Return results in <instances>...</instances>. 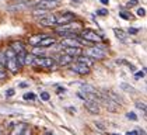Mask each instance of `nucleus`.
I'll list each match as a JSON object with an SVG mask.
<instances>
[{
	"mask_svg": "<svg viewBox=\"0 0 147 135\" xmlns=\"http://www.w3.org/2000/svg\"><path fill=\"white\" fill-rule=\"evenodd\" d=\"M79 30H81L80 22H69V24H65V25H59L55 30V33L62 35L63 38H67V37H77Z\"/></svg>",
	"mask_w": 147,
	"mask_h": 135,
	"instance_id": "nucleus-1",
	"label": "nucleus"
},
{
	"mask_svg": "<svg viewBox=\"0 0 147 135\" xmlns=\"http://www.w3.org/2000/svg\"><path fill=\"white\" fill-rule=\"evenodd\" d=\"M4 66H7V69L11 72V73H17L20 69H21V65H20V62H18V59H17V55L13 52L10 48H7L6 51H4Z\"/></svg>",
	"mask_w": 147,
	"mask_h": 135,
	"instance_id": "nucleus-2",
	"label": "nucleus"
},
{
	"mask_svg": "<svg viewBox=\"0 0 147 135\" xmlns=\"http://www.w3.org/2000/svg\"><path fill=\"white\" fill-rule=\"evenodd\" d=\"M32 65L45 68V69H53L56 66V61L53 58H48V56H35Z\"/></svg>",
	"mask_w": 147,
	"mask_h": 135,
	"instance_id": "nucleus-3",
	"label": "nucleus"
},
{
	"mask_svg": "<svg viewBox=\"0 0 147 135\" xmlns=\"http://www.w3.org/2000/svg\"><path fill=\"white\" fill-rule=\"evenodd\" d=\"M83 55L88 56V58H91L92 61H101V59H104L105 56H107V54H105V51L102 49V48H100V46H90V48H87L86 51H84V54Z\"/></svg>",
	"mask_w": 147,
	"mask_h": 135,
	"instance_id": "nucleus-4",
	"label": "nucleus"
},
{
	"mask_svg": "<svg viewBox=\"0 0 147 135\" xmlns=\"http://www.w3.org/2000/svg\"><path fill=\"white\" fill-rule=\"evenodd\" d=\"M60 6V1L59 0H39L34 3V9H39V10H53V9H57Z\"/></svg>",
	"mask_w": 147,
	"mask_h": 135,
	"instance_id": "nucleus-5",
	"label": "nucleus"
},
{
	"mask_svg": "<svg viewBox=\"0 0 147 135\" xmlns=\"http://www.w3.org/2000/svg\"><path fill=\"white\" fill-rule=\"evenodd\" d=\"M80 37H81L83 40H86L87 42H101L102 41L101 35H98L95 31L88 30V28H87V30H83L81 34H80Z\"/></svg>",
	"mask_w": 147,
	"mask_h": 135,
	"instance_id": "nucleus-6",
	"label": "nucleus"
},
{
	"mask_svg": "<svg viewBox=\"0 0 147 135\" xmlns=\"http://www.w3.org/2000/svg\"><path fill=\"white\" fill-rule=\"evenodd\" d=\"M73 20H74V14L69 13V11H65L60 16H56V25H65V24L71 22Z\"/></svg>",
	"mask_w": 147,
	"mask_h": 135,
	"instance_id": "nucleus-7",
	"label": "nucleus"
},
{
	"mask_svg": "<svg viewBox=\"0 0 147 135\" xmlns=\"http://www.w3.org/2000/svg\"><path fill=\"white\" fill-rule=\"evenodd\" d=\"M70 70L79 73V75H88L90 73V66L87 65H83V63H79V62H73L70 65Z\"/></svg>",
	"mask_w": 147,
	"mask_h": 135,
	"instance_id": "nucleus-8",
	"label": "nucleus"
},
{
	"mask_svg": "<svg viewBox=\"0 0 147 135\" xmlns=\"http://www.w3.org/2000/svg\"><path fill=\"white\" fill-rule=\"evenodd\" d=\"M38 22L44 27H52V25H56V14H46L44 17H41Z\"/></svg>",
	"mask_w": 147,
	"mask_h": 135,
	"instance_id": "nucleus-9",
	"label": "nucleus"
},
{
	"mask_svg": "<svg viewBox=\"0 0 147 135\" xmlns=\"http://www.w3.org/2000/svg\"><path fill=\"white\" fill-rule=\"evenodd\" d=\"M62 54L71 56V58H77L83 54V49H81V46H65Z\"/></svg>",
	"mask_w": 147,
	"mask_h": 135,
	"instance_id": "nucleus-10",
	"label": "nucleus"
},
{
	"mask_svg": "<svg viewBox=\"0 0 147 135\" xmlns=\"http://www.w3.org/2000/svg\"><path fill=\"white\" fill-rule=\"evenodd\" d=\"M73 61H74V58H71V56H69V55H65V54H60L56 62H57V65H60V66H67V65H71V63H73Z\"/></svg>",
	"mask_w": 147,
	"mask_h": 135,
	"instance_id": "nucleus-11",
	"label": "nucleus"
},
{
	"mask_svg": "<svg viewBox=\"0 0 147 135\" xmlns=\"http://www.w3.org/2000/svg\"><path fill=\"white\" fill-rule=\"evenodd\" d=\"M10 49L17 55V54H21V52L25 51V45H24L21 41H14V42H11V45H10Z\"/></svg>",
	"mask_w": 147,
	"mask_h": 135,
	"instance_id": "nucleus-12",
	"label": "nucleus"
},
{
	"mask_svg": "<svg viewBox=\"0 0 147 135\" xmlns=\"http://www.w3.org/2000/svg\"><path fill=\"white\" fill-rule=\"evenodd\" d=\"M55 44H56V40H55L53 37H49V35H48V37H45V38L38 44V46L45 49V48H49V46H52V45H55Z\"/></svg>",
	"mask_w": 147,
	"mask_h": 135,
	"instance_id": "nucleus-13",
	"label": "nucleus"
},
{
	"mask_svg": "<svg viewBox=\"0 0 147 135\" xmlns=\"http://www.w3.org/2000/svg\"><path fill=\"white\" fill-rule=\"evenodd\" d=\"M45 37H48L46 34H35V35H32V37L28 38V42L32 45V46H38V44H39Z\"/></svg>",
	"mask_w": 147,
	"mask_h": 135,
	"instance_id": "nucleus-14",
	"label": "nucleus"
},
{
	"mask_svg": "<svg viewBox=\"0 0 147 135\" xmlns=\"http://www.w3.org/2000/svg\"><path fill=\"white\" fill-rule=\"evenodd\" d=\"M86 107L88 108V111L90 112H92V114H98L100 112V106L95 103V101H90V100H87L86 103Z\"/></svg>",
	"mask_w": 147,
	"mask_h": 135,
	"instance_id": "nucleus-15",
	"label": "nucleus"
},
{
	"mask_svg": "<svg viewBox=\"0 0 147 135\" xmlns=\"http://www.w3.org/2000/svg\"><path fill=\"white\" fill-rule=\"evenodd\" d=\"M25 128H27V125H25L24 123L16 124V125H14V127L11 128V132H10V135H21Z\"/></svg>",
	"mask_w": 147,
	"mask_h": 135,
	"instance_id": "nucleus-16",
	"label": "nucleus"
},
{
	"mask_svg": "<svg viewBox=\"0 0 147 135\" xmlns=\"http://www.w3.org/2000/svg\"><path fill=\"white\" fill-rule=\"evenodd\" d=\"M31 4L30 3H27V1H18L17 4H14V6H9L7 9L9 10H11V11H14V10H24V9H27V7H30Z\"/></svg>",
	"mask_w": 147,
	"mask_h": 135,
	"instance_id": "nucleus-17",
	"label": "nucleus"
},
{
	"mask_svg": "<svg viewBox=\"0 0 147 135\" xmlns=\"http://www.w3.org/2000/svg\"><path fill=\"white\" fill-rule=\"evenodd\" d=\"M77 62H79V63H83V65H87V66H91L94 61H92L91 58H88V56H86V55L81 54L80 56H77Z\"/></svg>",
	"mask_w": 147,
	"mask_h": 135,
	"instance_id": "nucleus-18",
	"label": "nucleus"
},
{
	"mask_svg": "<svg viewBox=\"0 0 147 135\" xmlns=\"http://www.w3.org/2000/svg\"><path fill=\"white\" fill-rule=\"evenodd\" d=\"M113 33H115V35H116V38H119L121 41L126 42V34H125L122 30H119V28H115V30H113Z\"/></svg>",
	"mask_w": 147,
	"mask_h": 135,
	"instance_id": "nucleus-19",
	"label": "nucleus"
},
{
	"mask_svg": "<svg viewBox=\"0 0 147 135\" xmlns=\"http://www.w3.org/2000/svg\"><path fill=\"white\" fill-rule=\"evenodd\" d=\"M31 54H32L34 56H44L45 49H44V48H39V46H34V49H32Z\"/></svg>",
	"mask_w": 147,
	"mask_h": 135,
	"instance_id": "nucleus-20",
	"label": "nucleus"
},
{
	"mask_svg": "<svg viewBox=\"0 0 147 135\" xmlns=\"http://www.w3.org/2000/svg\"><path fill=\"white\" fill-rule=\"evenodd\" d=\"M34 58L35 56L32 55V54H27V55H25V59H24V65H32Z\"/></svg>",
	"mask_w": 147,
	"mask_h": 135,
	"instance_id": "nucleus-21",
	"label": "nucleus"
},
{
	"mask_svg": "<svg viewBox=\"0 0 147 135\" xmlns=\"http://www.w3.org/2000/svg\"><path fill=\"white\" fill-rule=\"evenodd\" d=\"M36 99V94H34V93H25L24 94V100H35Z\"/></svg>",
	"mask_w": 147,
	"mask_h": 135,
	"instance_id": "nucleus-22",
	"label": "nucleus"
},
{
	"mask_svg": "<svg viewBox=\"0 0 147 135\" xmlns=\"http://www.w3.org/2000/svg\"><path fill=\"white\" fill-rule=\"evenodd\" d=\"M136 107H137V108H140L142 111L146 112V104H144V103H140V101H137V103H136Z\"/></svg>",
	"mask_w": 147,
	"mask_h": 135,
	"instance_id": "nucleus-23",
	"label": "nucleus"
},
{
	"mask_svg": "<svg viewBox=\"0 0 147 135\" xmlns=\"http://www.w3.org/2000/svg\"><path fill=\"white\" fill-rule=\"evenodd\" d=\"M49 97H51V96H49L48 91H42V93H41V99H42L44 101H48L49 100Z\"/></svg>",
	"mask_w": 147,
	"mask_h": 135,
	"instance_id": "nucleus-24",
	"label": "nucleus"
},
{
	"mask_svg": "<svg viewBox=\"0 0 147 135\" xmlns=\"http://www.w3.org/2000/svg\"><path fill=\"white\" fill-rule=\"evenodd\" d=\"M121 87H122L123 90H127V91H135V90L132 89V86H129V85H126V83H122Z\"/></svg>",
	"mask_w": 147,
	"mask_h": 135,
	"instance_id": "nucleus-25",
	"label": "nucleus"
},
{
	"mask_svg": "<svg viewBox=\"0 0 147 135\" xmlns=\"http://www.w3.org/2000/svg\"><path fill=\"white\" fill-rule=\"evenodd\" d=\"M126 117H127L129 120H133V121H136V120H137V117H136L135 112H127V114H126Z\"/></svg>",
	"mask_w": 147,
	"mask_h": 135,
	"instance_id": "nucleus-26",
	"label": "nucleus"
},
{
	"mask_svg": "<svg viewBox=\"0 0 147 135\" xmlns=\"http://www.w3.org/2000/svg\"><path fill=\"white\" fill-rule=\"evenodd\" d=\"M137 16H140V17H144V16H146V10H144L143 7H140V9L137 10Z\"/></svg>",
	"mask_w": 147,
	"mask_h": 135,
	"instance_id": "nucleus-27",
	"label": "nucleus"
},
{
	"mask_svg": "<svg viewBox=\"0 0 147 135\" xmlns=\"http://www.w3.org/2000/svg\"><path fill=\"white\" fill-rule=\"evenodd\" d=\"M21 135H32V131H31V130L27 127V128H25V130L23 131V134H21Z\"/></svg>",
	"mask_w": 147,
	"mask_h": 135,
	"instance_id": "nucleus-28",
	"label": "nucleus"
},
{
	"mask_svg": "<svg viewBox=\"0 0 147 135\" xmlns=\"http://www.w3.org/2000/svg\"><path fill=\"white\" fill-rule=\"evenodd\" d=\"M97 14H100V16H107V14H108V10H105V9H101V10L97 11Z\"/></svg>",
	"mask_w": 147,
	"mask_h": 135,
	"instance_id": "nucleus-29",
	"label": "nucleus"
},
{
	"mask_svg": "<svg viewBox=\"0 0 147 135\" xmlns=\"http://www.w3.org/2000/svg\"><path fill=\"white\" fill-rule=\"evenodd\" d=\"M137 3H139L137 0H129V3H127V6H129V7H133V6H136Z\"/></svg>",
	"mask_w": 147,
	"mask_h": 135,
	"instance_id": "nucleus-30",
	"label": "nucleus"
},
{
	"mask_svg": "<svg viewBox=\"0 0 147 135\" xmlns=\"http://www.w3.org/2000/svg\"><path fill=\"white\" fill-rule=\"evenodd\" d=\"M127 33L132 34V35H135V34L139 33V30H137V28H129V30H127Z\"/></svg>",
	"mask_w": 147,
	"mask_h": 135,
	"instance_id": "nucleus-31",
	"label": "nucleus"
},
{
	"mask_svg": "<svg viewBox=\"0 0 147 135\" xmlns=\"http://www.w3.org/2000/svg\"><path fill=\"white\" fill-rule=\"evenodd\" d=\"M135 78L136 79H142V78H144V72H137L135 75Z\"/></svg>",
	"mask_w": 147,
	"mask_h": 135,
	"instance_id": "nucleus-32",
	"label": "nucleus"
},
{
	"mask_svg": "<svg viewBox=\"0 0 147 135\" xmlns=\"http://www.w3.org/2000/svg\"><path fill=\"white\" fill-rule=\"evenodd\" d=\"M6 96H7V97H11V96H14V89L7 90V91H6Z\"/></svg>",
	"mask_w": 147,
	"mask_h": 135,
	"instance_id": "nucleus-33",
	"label": "nucleus"
},
{
	"mask_svg": "<svg viewBox=\"0 0 147 135\" xmlns=\"http://www.w3.org/2000/svg\"><path fill=\"white\" fill-rule=\"evenodd\" d=\"M6 76H7L6 70H4V69H0V79H4Z\"/></svg>",
	"mask_w": 147,
	"mask_h": 135,
	"instance_id": "nucleus-34",
	"label": "nucleus"
},
{
	"mask_svg": "<svg viewBox=\"0 0 147 135\" xmlns=\"http://www.w3.org/2000/svg\"><path fill=\"white\" fill-rule=\"evenodd\" d=\"M119 16H121L122 18H125V20H129V18H130V16H127V14L123 13V11H122V13H119Z\"/></svg>",
	"mask_w": 147,
	"mask_h": 135,
	"instance_id": "nucleus-35",
	"label": "nucleus"
},
{
	"mask_svg": "<svg viewBox=\"0 0 147 135\" xmlns=\"http://www.w3.org/2000/svg\"><path fill=\"white\" fill-rule=\"evenodd\" d=\"M18 86H20V87H23V89H24V87H27V86H28V83H24V82H23V83H20Z\"/></svg>",
	"mask_w": 147,
	"mask_h": 135,
	"instance_id": "nucleus-36",
	"label": "nucleus"
},
{
	"mask_svg": "<svg viewBox=\"0 0 147 135\" xmlns=\"http://www.w3.org/2000/svg\"><path fill=\"white\" fill-rule=\"evenodd\" d=\"M100 1H101L102 4H105V6H107V4H109V0H100Z\"/></svg>",
	"mask_w": 147,
	"mask_h": 135,
	"instance_id": "nucleus-37",
	"label": "nucleus"
},
{
	"mask_svg": "<svg viewBox=\"0 0 147 135\" xmlns=\"http://www.w3.org/2000/svg\"><path fill=\"white\" fill-rule=\"evenodd\" d=\"M126 135H136L135 131H129V132H126Z\"/></svg>",
	"mask_w": 147,
	"mask_h": 135,
	"instance_id": "nucleus-38",
	"label": "nucleus"
},
{
	"mask_svg": "<svg viewBox=\"0 0 147 135\" xmlns=\"http://www.w3.org/2000/svg\"><path fill=\"white\" fill-rule=\"evenodd\" d=\"M0 69H4V66H3V65H1V63H0Z\"/></svg>",
	"mask_w": 147,
	"mask_h": 135,
	"instance_id": "nucleus-39",
	"label": "nucleus"
},
{
	"mask_svg": "<svg viewBox=\"0 0 147 135\" xmlns=\"http://www.w3.org/2000/svg\"><path fill=\"white\" fill-rule=\"evenodd\" d=\"M73 1H74V0H73ZM76 1H80V0H76Z\"/></svg>",
	"mask_w": 147,
	"mask_h": 135,
	"instance_id": "nucleus-40",
	"label": "nucleus"
}]
</instances>
